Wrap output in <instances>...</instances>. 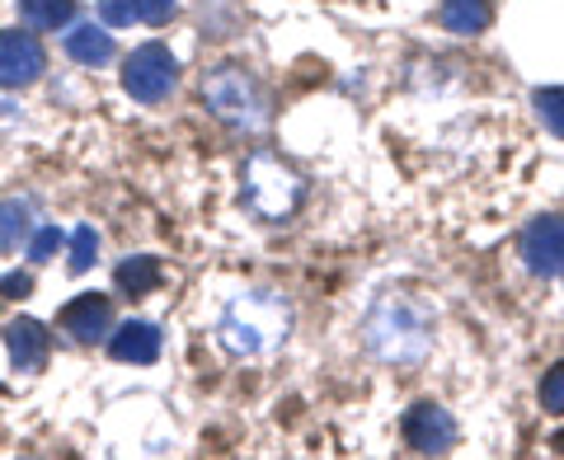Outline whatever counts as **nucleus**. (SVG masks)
<instances>
[{
    "mask_svg": "<svg viewBox=\"0 0 564 460\" xmlns=\"http://www.w3.org/2000/svg\"><path fill=\"white\" fill-rule=\"evenodd\" d=\"M433 339V306L414 292H381L362 315V348L386 366H423Z\"/></svg>",
    "mask_w": 564,
    "mask_h": 460,
    "instance_id": "f257e3e1",
    "label": "nucleus"
},
{
    "mask_svg": "<svg viewBox=\"0 0 564 460\" xmlns=\"http://www.w3.org/2000/svg\"><path fill=\"white\" fill-rule=\"evenodd\" d=\"M292 310L278 292H240L217 320V339L231 358H263L288 343Z\"/></svg>",
    "mask_w": 564,
    "mask_h": 460,
    "instance_id": "f03ea898",
    "label": "nucleus"
},
{
    "mask_svg": "<svg viewBox=\"0 0 564 460\" xmlns=\"http://www.w3.org/2000/svg\"><path fill=\"white\" fill-rule=\"evenodd\" d=\"M203 103L236 132L269 128V95H263V85L254 80V70H245L236 62H221L203 76Z\"/></svg>",
    "mask_w": 564,
    "mask_h": 460,
    "instance_id": "7ed1b4c3",
    "label": "nucleus"
},
{
    "mask_svg": "<svg viewBox=\"0 0 564 460\" xmlns=\"http://www.w3.org/2000/svg\"><path fill=\"white\" fill-rule=\"evenodd\" d=\"M302 193H306V184L292 165H282L269 151L250 155V165H245V207H250L259 221L292 217V211L302 207Z\"/></svg>",
    "mask_w": 564,
    "mask_h": 460,
    "instance_id": "20e7f679",
    "label": "nucleus"
},
{
    "mask_svg": "<svg viewBox=\"0 0 564 460\" xmlns=\"http://www.w3.org/2000/svg\"><path fill=\"white\" fill-rule=\"evenodd\" d=\"M180 85V62L165 43H141L128 62H122V90L137 103H165Z\"/></svg>",
    "mask_w": 564,
    "mask_h": 460,
    "instance_id": "39448f33",
    "label": "nucleus"
},
{
    "mask_svg": "<svg viewBox=\"0 0 564 460\" xmlns=\"http://www.w3.org/2000/svg\"><path fill=\"white\" fill-rule=\"evenodd\" d=\"M518 250L532 277H564V211H541L527 221Z\"/></svg>",
    "mask_w": 564,
    "mask_h": 460,
    "instance_id": "423d86ee",
    "label": "nucleus"
},
{
    "mask_svg": "<svg viewBox=\"0 0 564 460\" xmlns=\"http://www.w3.org/2000/svg\"><path fill=\"white\" fill-rule=\"evenodd\" d=\"M47 70L43 43L24 29H0V90H29Z\"/></svg>",
    "mask_w": 564,
    "mask_h": 460,
    "instance_id": "0eeeda50",
    "label": "nucleus"
},
{
    "mask_svg": "<svg viewBox=\"0 0 564 460\" xmlns=\"http://www.w3.org/2000/svg\"><path fill=\"white\" fill-rule=\"evenodd\" d=\"M400 437H404V447L419 456H447L456 447V418L437 399H419L414 409L404 414Z\"/></svg>",
    "mask_w": 564,
    "mask_h": 460,
    "instance_id": "6e6552de",
    "label": "nucleus"
},
{
    "mask_svg": "<svg viewBox=\"0 0 564 460\" xmlns=\"http://www.w3.org/2000/svg\"><path fill=\"white\" fill-rule=\"evenodd\" d=\"M57 329L70 343H104L113 333V300L104 292H80L76 300L62 306Z\"/></svg>",
    "mask_w": 564,
    "mask_h": 460,
    "instance_id": "1a4fd4ad",
    "label": "nucleus"
},
{
    "mask_svg": "<svg viewBox=\"0 0 564 460\" xmlns=\"http://www.w3.org/2000/svg\"><path fill=\"white\" fill-rule=\"evenodd\" d=\"M161 348H165V333H161V325H151V320H128V325H118V329L109 333L113 362L151 366L155 358H161Z\"/></svg>",
    "mask_w": 564,
    "mask_h": 460,
    "instance_id": "9d476101",
    "label": "nucleus"
},
{
    "mask_svg": "<svg viewBox=\"0 0 564 460\" xmlns=\"http://www.w3.org/2000/svg\"><path fill=\"white\" fill-rule=\"evenodd\" d=\"M47 348H52V339H47V329L33 320V315H20V320L6 325V352H10L14 371H43Z\"/></svg>",
    "mask_w": 564,
    "mask_h": 460,
    "instance_id": "9b49d317",
    "label": "nucleus"
},
{
    "mask_svg": "<svg viewBox=\"0 0 564 460\" xmlns=\"http://www.w3.org/2000/svg\"><path fill=\"white\" fill-rule=\"evenodd\" d=\"M62 47H66V57L76 66H109L113 62V33H109V24H70Z\"/></svg>",
    "mask_w": 564,
    "mask_h": 460,
    "instance_id": "f8f14e48",
    "label": "nucleus"
},
{
    "mask_svg": "<svg viewBox=\"0 0 564 460\" xmlns=\"http://www.w3.org/2000/svg\"><path fill=\"white\" fill-rule=\"evenodd\" d=\"M437 24L456 33V39H475V33H485L494 24V6L489 0H443Z\"/></svg>",
    "mask_w": 564,
    "mask_h": 460,
    "instance_id": "ddd939ff",
    "label": "nucleus"
},
{
    "mask_svg": "<svg viewBox=\"0 0 564 460\" xmlns=\"http://www.w3.org/2000/svg\"><path fill=\"white\" fill-rule=\"evenodd\" d=\"M113 282H118V292H128V296H151L165 282V269H161L155 254H132V259L118 263Z\"/></svg>",
    "mask_w": 564,
    "mask_h": 460,
    "instance_id": "4468645a",
    "label": "nucleus"
},
{
    "mask_svg": "<svg viewBox=\"0 0 564 460\" xmlns=\"http://www.w3.org/2000/svg\"><path fill=\"white\" fill-rule=\"evenodd\" d=\"M20 20L33 33H57L76 20V0H20Z\"/></svg>",
    "mask_w": 564,
    "mask_h": 460,
    "instance_id": "2eb2a0df",
    "label": "nucleus"
},
{
    "mask_svg": "<svg viewBox=\"0 0 564 460\" xmlns=\"http://www.w3.org/2000/svg\"><path fill=\"white\" fill-rule=\"evenodd\" d=\"M33 230V202L29 198H0V254L20 250Z\"/></svg>",
    "mask_w": 564,
    "mask_h": 460,
    "instance_id": "dca6fc26",
    "label": "nucleus"
},
{
    "mask_svg": "<svg viewBox=\"0 0 564 460\" xmlns=\"http://www.w3.org/2000/svg\"><path fill=\"white\" fill-rule=\"evenodd\" d=\"M95 254H99V230L95 226H76V230H70V259H66V269L70 273H90L95 269Z\"/></svg>",
    "mask_w": 564,
    "mask_h": 460,
    "instance_id": "f3484780",
    "label": "nucleus"
},
{
    "mask_svg": "<svg viewBox=\"0 0 564 460\" xmlns=\"http://www.w3.org/2000/svg\"><path fill=\"white\" fill-rule=\"evenodd\" d=\"M532 109L541 118V128L551 136H564V90L560 85H551V90H536L532 95Z\"/></svg>",
    "mask_w": 564,
    "mask_h": 460,
    "instance_id": "a211bd4d",
    "label": "nucleus"
},
{
    "mask_svg": "<svg viewBox=\"0 0 564 460\" xmlns=\"http://www.w3.org/2000/svg\"><path fill=\"white\" fill-rule=\"evenodd\" d=\"M62 244H66V236H62V230L52 226V221H47V226H33V230H29V259H33V263H47L52 254L62 250Z\"/></svg>",
    "mask_w": 564,
    "mask_h": 460,
    "instance_id": "6ab92c4d",
    "label": "nucleus"
},
{
    "mask_svg": "<svg viewBox=\"0 0 564 460\" xmlns=\"http://www.w3.org/2000/svg\"><path fill=\"white\" fill-rule=\"evenodd\" d=\"M541 409L564 418V362H555L551 371H545V381H541Z\"/></svg>",
    "mask_w": 564,
    "mask_h": 460,
    "instance_id": "aec40b11",
    "label": "nucleus"
},
{
    "mask_svg": "<svg viewBox=\"0 0 564 460\" xmlns=\"http://www.w3.org/2000/svg\"><path fill=\"white\" fill-rule=\"evenodd\" d=\"M99 24H109V29H132V24H141L137 0H99Z\"/></svg>",
    "mask_w": 564,
    "mask_h": 460,
    "instance_id": "412c9836",
    "label": "nucleus"
},
{
    "mask_svg": "<svg viewBox=\"0 0 564 460\" xmlns=\"http://www.w3.org/2000/svg\"><path fill=\"white\" fill-rule=\"evenodd\" d=\"M137 14H141V24L165 29L174 14H180V6H174V0H137Z\"/></svg>",
    "mask_w": 564,
    "mask_h": 460,
    "instance_id": "4be33fe9",
    "label": "nucleus"
},
{
    "mask_svg": "<svg viewBox=\"0 0 564 460\" xmlns=\"http://www.w3.org/2000/svg\"><path fill=\"white\" fill-rule=\"evenodd\" d=\"M33 292V277L29 273H20V269H14V273H6V277H0V296H10V300H24Z\"/></svg>",
    "mask_w": 564,
    "mask_h": 460,
    "instance_id": "5701e85b",
    "label": "nucleus"
},
{
    "mask_svg": "<svg viewBox=\"0 0 564 460\" xmlns=\"http://www.w3.org/2000/svg\"><path fill=\"white\" fill-rule=\"evenodd\" d=\"M555 451H560V456H564V432H560V437H555Z\"/></svg>",
    "mask_w": 564,
    "mask_h": 460,
    "instance_id": "b1692460",
    "label": "nucleus"
}]
</instances>
